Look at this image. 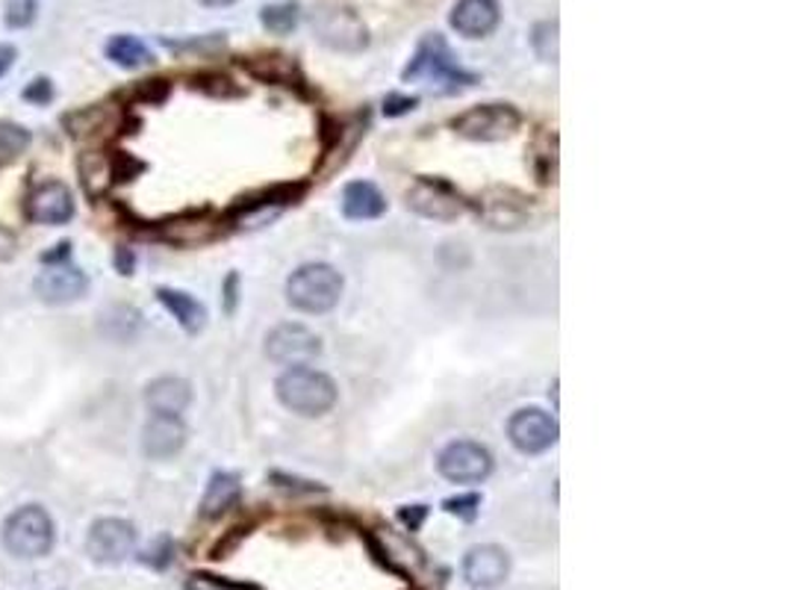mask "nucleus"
<instances>
[{
    "label": "nucleus",
    "instance_id": "obj_1",
    "mask_svg": "<svg viewBox=\"0 0 787 590\" xmlns=\"http://www.w3.org/2000/svg\"><path fill=\"white\" fill-rule=\"evenodd\" d=\"M402 80H425V83L436 86L440 92H458L463 86H475L478 77L472 71H463L458 57L452 53L449 42L440 33L425 36L402 71Z\"/></svg>",
    "mask_w": 787,
    "mask_h": 590
},
{
    "label": "nucleus",
    "instance_id": "obj_2",
    "mask_svg": "<svg viewBox=\"0 0 787 590\" xmlns=\"http://www.w3.org/2000/svg\"><path fill=\"white\" fill-rule=\"evenodd\" d=\"M281 405L289 407L302 416H318L327 413L336 402V384L327 378L325 372L307 370V366H293L286 370L275 384Z\"/></svg>",
    "mask_w": 787,
    "mask_h": 590
},
{
    "label": "nucleus",
    "instance_id": "obj_3",
    "mask_svg": "<svg viewBox=\"0 0 787 590\" xmlns=\"http://www.w3.org/2000/svg\"><path fill=\"white\" fill-rule=\"evenodd\" d=\"M340 295H343V275L327 263H307L286 281V298L302 313L334 311Z\"/></svg>",
    "mask_w": 787,
    "mask_h": 590
},
{
    "label": "nucleus",
    "instance_id": "obj_4",
    "mask_svg": "<svg viewBox=\"0 0 787 590\" xmlns=\"http://www.w3.org/2000/svg\"><path fill=\"white\" fill-rule=\"evenodd\" d=\"M3 547L16 558H45L53 549L57 529L42 505L16 508L3 523Z\"/></svg>",
    "mask_w": 787,
    "mask_h": 590
},
{
    "label": "nucleus",
    "instance_id": "obj_5",
    "mask_svg": "<svg viewBox=\"0 0 787 590\" xmlns=\"http://www.w3.org/2000/svg\"><path fill=\"white\" fill-rule=\"evenodd\" d=\"M522 116L511 104H478L472 110L461 112L454 118V134H461L463 139H475V142H499L508 139L520 130Z\"/></svg>",
    "mask_w": 787,
    "mask_h": 590
},
{
    "label": "nucleus",
    "instance_id": "obj_6",
    "mask_svg": "<svg viewBox=\"0 0 787 590\" xmlns=\"http://www.w3.org/2000/svg\"><path fill=\"white\" fill-rule=\"evenodd\" d=\"M407 207L425 219L454 222L470 210V201L443 177H416V184L407 189Z\"/></svg>",
    "mask_w": 787,
    "mask_h": 590
},
{
    "label": "nucleus",
    "instance_id": "obj_7",
    "mask_svg": "<svg viewBox=\"0 0 787 590\" xmlns=\"http://www.w3.org/2000/svg\"><path fill=\"white\" fill-rule=\"evenodd\" d=\"M436 466L443 472V479L454 484H472V481H484L493 472V455L472 440H458L440 452Z\"/></svg>",
    "mask_w": 787,
    "mask_h": 590
},
{
    "label": "nucleus",
    "instance_id": "obj_8",
    "mask_svg": "<svg viewBox=\"0 0 787 590\" xmlns=\"http://www.w3.org/2000/svg\"><path fill=\"white\" fill-rule=\"evenodd\" d=\"M24 216L33 225H66L75 216V195L62 180H42L30 189L24 201Z\"/></svg>",
    "mask_w": 787,
    "mask_h": 590
},
{
    "label": "nucleus",
    "instance_id": "obj_9",
    "mask_svg": "<svg viewBox=\"0 0 787 590\" xmlns=\"http://www.w3.org/2000/svg\"><path fill=\"white\" fill-rule=\"evenodd\" d=\"M33 289L45 304H71L77 298H83L86 289H89V278L71 260L45 263V272L36 275Z\"/></svg>",
    "mask_w": 787,
    "mask_h": 590
},
{
    "label": "nucleus",
    "instance_id": "obj_10",
    "mask_svg": "<svg viewBox=\"0 0 787 590\" xmlns=\"http://www.w3.org/2000/svg\"><path fill=\"white\" fill-rule=\"evenodd\" d=\"M86 549H89V555L98 564H118V561H125L136 549V529L127 520L104 517V520L92 523V529H89Z\"/></svg>",
    "mask_w": 787,
    "mask_h": 590
},
{
    "label": "nucleus",
    "instance_id": "obj_11",
    "mask_svg": "<svg viewBox=\"0 0 787 590\" xmlns=\"http://www.w3.org/2000/svg\"><path fill=\"white\" fill-rule=\"evenodd\" d=\"M266 354L281 366H304L322 354V340L304 325H277L266 337Z\"/></svg>",
    "mask_w": 787,
    "mask_h": 590
},
{
    "label": "nucleus",
    "instance_id": "obj_12",
    "mask_svg": "<svg viewBox=\"0 0 787 590\" xmlns=\"http://www.w3.org/2000/svg\"><path fill=\"white\" fill-rule=\"evenodd\" d=\"M508 437L525 455H540L558 443V422L540 407H525L513 413L508 422Z\"/></svg>",
    "mask_w": 787,
    "mask_h": 590
},
{
    "label": "nucleus",
    "instance_id": "obj_13",
    "mask_svg": "<svg viewBox=\"0 0 787 590\" xmlns=\"http://www.w3.org/2000/svg\"><path fill=\"white\" fill-rule=\"evenodd\" d=\"M218 234H222V222L210 210L180 213V216H171L157 225L159 239L177 245V248H198V245L213 243Z\"/></svg>",
    "mask_w": 787,
    "mask_h": 590
},
{
    "label": "nucleus",
    "instance_id": "obj_14",
    "mask_svg": "<svg viewBox=\"0 0 787 590\" xmlns=\"http://www.w3.org/2000/svg\"><path fill=\"white\" fill-rule=\"evenodd\" d=\"M478 210H481V219H484L490 228L499 230L522 228L528 216H531L525 195H520L517 189H504V186L486 189V193L481 195V201H478Z\"/></svg>",
    "mask_w": 787,
    "mask_h": 590
},
{
    "label": "nucleus",
    "instance_id": "obj_15",
    "mask_svg": "<svg viewBox=\"0 0 787 590\" xmlns=\"http://www.w3.org/2000/svg\"><path fill=\"white\" fill-rule=\"evenodd\" d=\"M316 30L318 39L334 51H361V48H366V27L352 9H325L316 18Z\"/></svg>",
    "mask_w": 787,
    "mask_h": 590
},
{
    "label": "nucleus",
    "instance_id": "obj_16",
    "mask_svg": "<svg viewBox=\"0 0 787 590\" xmlns=\"http://www.w3.org/2000/svg\"><path fill=\"white\" fill-rule=\"evenodd\" d=\"M511 573V558L502 547L484 543V547H472L463 558V579L472 588H495L502 584Z\"/></svg>",
    "mask_w": 787,
    "mask_h": 590
},
{
    "label": "nucleus",
    "instance_id": "obj_17",
    "mask_svg": "<svg viewBox=\"0 0 787 590\" xmlns=\"http://www.w3.org/2000/svg\"><path fill=\"white\" fill-rule=\"evenodd\" d=\"M184 446H186L184 420H180V416H166V413H154L142 431L145 455L154 458V461H166V458H175Z\"/></svg>",
    "mask_w": 787,
    "mask_h": 590
},
{
    "label": "nucleus",
    "instance_id": "obj_18",
    "mask_svg": "<svg viewBox=\"0 0 787 590\" xmlns=\"http://www.w3.org/2000/svg\"><path fill=\"white\" fill-rule=\"evenodd\" d=\"M452 27L466 39H484L499 27L495 0H458L452 9Z\"/></svg>",
    "mask_w": 787,
    "mask_h": 590
},
{
    "label": "nucleus",
    "instance_id": "obj_19",
    "mask_svg": "<svg viewBox=\"0 0 787 590\" xmlns=\"http://www.w3.org/2000/svg\"><path fill=\"white\" fill-rule=\"evenodd\" d=\"M121 160H125V154H118V157H112V154L107 151L83 154L80 163H77V169H80V180H83L86 193L92 195V198H101L109 186L125 180V175H121Z\"/></svg>",
    "mask_w": 787,
    "mask_h": 590
},
{
    "label": "nucleus",
    "instance_id": "obj_20",
    "mask_svg": "<svg viewBox=\"0 0 787 590\" xmlns=\"http://www.w3.org/2000/svg\"><path fill=\"white\" fill-rule=\"evenodd\" d=\"M295 193H302V189H286V186H281V189H272V193L260 195V198H248V201L236 207L230 222H234L236 228H260V225L275 219L277 213L293 201Z\"/></svg>",
    "mask_w": 787,
    "mask_h": 590
},
{
    "label": "nucleus",
    "instance_id": "obj_21",
    "mask_svg": "<svg viewBox=\"0 0 787 590\" xmlns=\"http://www.w3.org/2000/svg\"><path fill=\"white\" fill-rule=\"evenodd\" d=\"M193 402V387L189 381L166 375L148 384L145 390V405L151 407V413H166V416H180Z\"/></svg>",
    "mask_w": 787,
    "mask_h": 590
},
{
    "label": "nucleus",
    "instance_id": "obj_22",
    "mask_svg": "<svg viewBox=\"0 0 787 590\" xmlns=\"http://www.w3.org/2000/svg\"><path fill=\"white\" fill-rule=\"evenodd\" d=\"M157 302L175 316L177 325H180L186 334H198V331H204V325H207V307L189 293H184V289L159 287Z\"/></svg>",
    "mask_w": 787,
    "mask_h": 590
},
{
    "label": "nucleus",
    "instance_id": "obj_23",
    "mask_svg": "<svg viewBox=\"0 0 787 590\" xmlns=\"http://www.w3.org/2000/svg\"><path fill=\"white\" fill-rule=\"evenodd\" d=\"M386 201L381 189L368 180H354V184L345 186L343 193V213L348 219L354 222H366V219H377L384 216Z\"/></svg>",
    "mask_w": 787,
    "mask_h": 590
},
{
    "label": "nucleus",
    "instance_id": "obj_24",
    "mask_svg": "<svg viewBox=\"0 0 787 590\" xmlns=\"http://www.w3.org/2000/svg\"><path fill=\"white\" fill-rule=\"evenodd\" d=\"M239 493H243V488H239V475H234V472H216V475L210 479V484H207V493H204L201 514L207 517V520L222 517L225 511H230V508L239 502Z\"/></svg>",
    "mask_w": 787,
    "mask_h": 590
},
{
    "label": "nucleus",
    "instance_id": "obj_25",
    "mask_svg": "<svg viewBox=\"0 0 787 590\" xmlns=\"http://www.w3.org/2000/svg\"><path fill=\"white\" fill-rule=\"evenodd\" d=\"M104 53H107L109 62H116L118 68H127V71H136V68H145L154 62L151 48H148L142 39H136V36L130 33L112 36L107 48H104Z\"/></svg>",
    "mask_w": 787,
    "mask_h": 590
},
{
    "label": "nucleus",
    "instance_id": "obj_26",
    "mask_svg": "<svg viewBox=\"0 0 787 590\" xmlns=\"http://www.w3.org/2000/svg\"><path fill=\"white\" fill-rule=\"evenodd\" d=\"M62 121H66L68 134L75 136V139H89V136L101 134L107 127L118 125L107 104H92V107H83V110L68 112Z\"/></svg>",
    "mask_w": 787,
    "mask_h": 590
},
{
    "label": "nucleus",
    "instance_id": "obj_27",
    "mask_svg": "<svg viewBox=\"0 0 787 590\" xmlns=\"http://www.w3.org/2000/svg\"><path fill=\"white\" fill-rule=\"evenodd\" d=\"M27 148H30V130L18 121H0V166L21 160Z\"/></svg>",
    "mask_w": 787,
    "mask_h": 590
},
{
    "label": "nucleus",
    "instance_id": "obj_28",
    "mask_svg": "<svg viewBox=\"0 0 787 590\" xmlns=\"http://www.w3.org/2000/svg\"><path fill=\"white\" fill-rule=\"evenodd\" d=\"M298 18H302V9H298V3H295V0H286V3H272V7H263V12H260L263 27H266L268 33H275V36L293 33L295 27H298Z\"/></svg>",
    "mask_w": 787,
    "mask_h": 590
},
{
    "label": "nucleus",
    "instance_id": "obj_29",
    "mask_svg": "<svg viewBox=\"0 0 787 590\" xmlns=\"http://www.w3.org/2000/svg\"><path fill=\"white\" fill-rule=\"evenodd\" d=\"M245 66L252 68V75L266 77V80H289L295 75V62H289V57H277V53L248 59Z\"/></svg>",
    "mask_w": 787,
    "mask_h": 590
},
{
    "label": "nucleus",
    "instance_id": "obj_30",
    "mask_svg": "<svg viewBox=\"0 0 787 590\" xmlns=\"http://www.w3.org/2000/svg\"><path fill=\"white\" fill-rule=\"evenodd\" d=\"M531 45H534L537 57L545 59V62H554V59H558V21L537 24L534 36H531Z\"/></svg>",
    "mask_w": 787,
    "mask_h": 590
},
{
    "label": "nucleus",
    "instance_id": "obj_31",
    "mask_svg": "<svg viewBox=\"0 0 787 590\" xmlns=\"http://www.w3.org/2000/svg\"><path fill=\"white\" fill-rule=\"evenodd\" d=\"M36 16H39V0H9L3 21H7L9 30H24V27L33 24Z\"/></svg>",
    "mask_w": 787,
    "mask_h": 590
},
{
    "label": "nucleus",
    "instance_id": "obj_32",
    "mask_svg": "<svg viewBox=\"0 0 787 590\" xmlns=\"http://www.w3.org/2000/svg\"><path fill=\"white\" fill-rule=\"evenodd\" d=\"M186 590H257L254 584L234 582V579H222L213 573H193L186 579Z\"/></svg>",
    "mask_w": 787,
    "mask_h": 590
},
{
    "label": "nucleus",
    "instance_id": "obj_33",
    "mask_svg": "<svg viewBox=\"0 0 787 590\" xmlns=\"http://www.w3.org/2000/svg\"><path fill=\"white\" fill-rule=\"evenodd\" d=\"M443 508L449 511V514L463 517V520H475L478 508H481V496H478V493H466V496L445 499Z\"/></svg>",
    "mask_w": 787,
    "mask_h": 590
},
{
    "label": "nucleus",
    "instance_id": "obj_34",
    "mask_svg": "<svg viewBox=\"0 0 787 590\" xmlns=\"http://www.w3.org/2000/svg\"><path fill=\"white\" fill-rule=\"evenodd\" d=\"M24 101L27 104H36V107H45V104L53 101V83L48 80V77H36L33 83L27 86L24 92Z\"/></svg>",
    "mask_w": 787,
    "mask_h": 590
},
{
    "label": "nucleus",
    "instance_id": "obj_35",
    "mask_svg": "<svg viewBox=\"0 0 787 590\" xmlns=\"http://www.w3.org/2000/svg\"><path fill=\"white\" fill-rule=\"evenodd\" d=\"M230 83H234V80L225 75H201L198 80H195V86H198V89H204V92H210V95H239V89Z\"/></svg>",
    "mask_w": 787,
    "mask_h": 590
},
{
    "label": "nucleus",
    "instance_id": "obj_36",
    "mask_svg": "<svg viewBox=\"0 0 787 590\" xmlns=\"http://www.w3.org/2000/svg\"><path fill=\"white\" fill-rule=\"evenodd\" d=\"M416 98H407V95H390L384 101V112L386 116H404V112H411L413 107H416Z\"/></svg>",
    "mask_w": 787,
    "mask_h": 590
},
{
    "label": "nucleus",
    "instance_id": "obj_37",
    "mask_svg": "<svg viewBox=\"0 0 787 590\" xmlns=\"http://www.w3.org/2000/svg\"><path fill=\"white\" fill-rule=\"evenodd\" d=\"M145 561H151L154 567H166L168 561H171V540L159 538L157 547L148 549V555H145Z\"/></svg>",
    "mask_w": 787,
    "mask_h": 590
},
{
    "label": "nucleus",
    "instance_id": "obj_38",
    "mask_svg": "<svg viewBox=\"0 0 787 590\" xmlns=\"http://www.w3.org/2000/svg\"><path fill=\"white\" fill-rule=\"evenodd\" d=\"M18 254V236L0 225V263H9Z\"/></svg>",
    "mask_w": 787,
    "mask_h": 590
},
{
    "label": "nucleus",
    "instance_id": "obj_39",
    "mask_svg": "<svg viewBox=\"0 0 787 590\" xmlns=\"http://www.w3.org/2000/svg\"><path fill=\"white\" fill-rule=\"evenodd\" d=\"M16 59H18L16 45L0 42V77H7V75H9V68L16 66Z\"/></svg>",
    "mask_w": 787,
    "mask_h": 590
},
{
    "label": "nucleus",
    "instance_id": "obj_40",
    "mask_svg": "<svg viewBox=\"0 0 787 590\" xmlns=\"http://www.w3.org/2000/svg\"><path fill=\"white\" fill-rule=\"evenodd\" d=\"M425 514H427L425 508H422V505H413V511H402V514H399V517H402L404 525H407V529L416 531V529H420V525H422V520H425Z\"/></svg>",
    "mask_w": 787,
    "mask_h": 590
},
{
    "label": "nucleus",
    "instance_id": "obj_41",
    "mask_svg": "<svg viewBox=\"0 0 787 590\" xmlns=\"http://www.w3.org/2000/svg\"><path fill=\"white\" fill-rule=\"evenodd\" d=\"M236 287H239V278H236V275H227V281H225V307H227V313H234V307H236Z\"/></svg>",
    "mask_w": 787,
    "mask_h": 590
},
{
    "label": "nucleus",
    "instance_id": "obj_42",
    "mask_svg": "<svg viewBox=\"0 0 787 590\" xmlns=\"http://www.w3.org/2000/svg\"><path fill=\"white\" fill-rule=\"evenodd\" d=\"M116 269L121 272V275H134V254L127 252V248H118Z\"/></svg>",
    "mask_w": 787,
    "mask_h": 590
},
{
    "label": "nucleus",
    "instance_id": "obj_43",
    "mask_svg": "<svg viewBox=\"0 0 787 590\" xmlns=\"http://www.w3.org/2000/svg\"><path fill=\"white\" fill-rule=\"evenodd\" d=\"M198 3H204V7H230L234 0H198Z\"/></svg>",
    "mask_w": 787,
    "mask_h": 590
}]
</instances>
